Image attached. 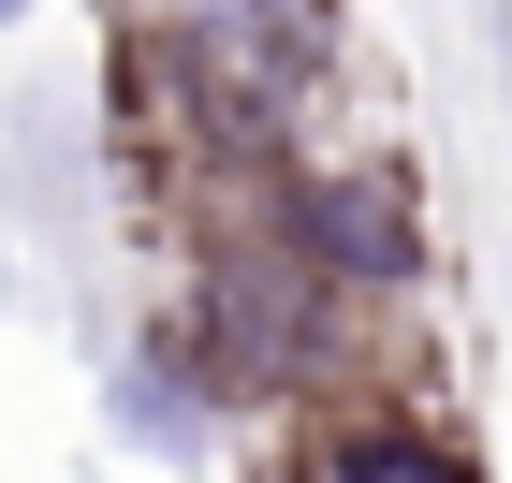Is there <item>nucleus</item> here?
<instances>
[{
    "label": "nucleus",
    "mask_w": 512,
    "mask_h": 483,
    "mask_svg": "<svg viewBox=\"0 0 512 483\" xmlns=\"http://www.w3.org/2000/svg\"><path fill=\"white\" fill-rule=\"evenodd\" d=\"M0 15H15V0H0Z\"/></svg>",
    "instance_id": "39448f33"
},
{
    "label": "nucleus",
    "mask_w": 512,
    "mask_h": 483,
    "mask_svg": "<svg viewBox=\"0 0 512 483\" xmlns=\"http://www.w3.org/2000/svg\"><path fill=\"white\" fill-rule=\"evenodd\" d=\"M278 235L308 249L322 279H410V205L381 176H308V191L278 205Z\"/></svg>",
    "instance_id": "f03ea898"
},
{
    "label": "nucleus",
    "mask_w": 512,
    "mask_h": 483,
    "mask_svg": "<svg viewBox=\"0 0 512 483\" xmlns=\"http://www.w3.org/2000/svg\"><path fill=\"white\" fill-rule=\"evenodd\" d=\"M308 483H483V469L439 454V440H410V425H352V440H322Z\"/></svg>",
    "instance_id": "20e7f679"
},
{
    "label": "nucleus",
    "mask_w": 512,
    "mask_h": 483,
    "mask_svg": "<svg viewBox=\"0 0 512 483\" xmlns=\"http://www.w3.org/2000/svg\"><path fill=\"white\" fill-rule=\"evenodd\" d=\"M322 264L293 235H249V249H220V264H205V381H293V366L322 352Z\"/></svg>",
    "instance_id": "f257e3e1"
},
{
    "label": "nucleus",
    "mask_w": 512,
    "mask_h": 483,
    "mask_svg": "<svg viewBox=\"0 0 512 483\" xmlns=\"http://www.w3.org/2000/svg\"><path fill=\"white\" fill-rule=\"evenodd\" d=\"M118 425H132L147 454H205L220 396H205V352H191V337H147V352L118 366Z\"/></svg>",
    "instance_id": "7ed1b4c3"
}]
</instances>
